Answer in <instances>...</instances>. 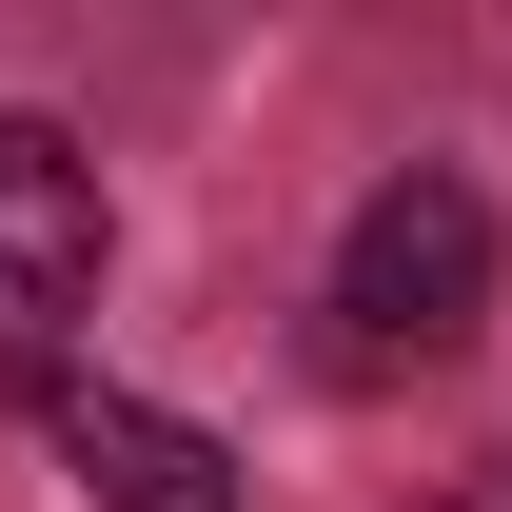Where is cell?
<instances>
[{"label": "cell", "mask_w": 512, "mask_h": 512, "mask_svg": "<svg viewBox=\"0 0 512 512\" xmlns=\"http://www.w3.org/2000/svg\"><path fill=\"white\" fill-rule=\"evenodd\" d=\"M434 512H512V453H493V473H453V493H434Z\"/></svg>", "instance_id": "4"}, {"label": "cell", "mask_w": 512, "mask_h": 512, "mask_svg": "<svg viewBox=\"0 0 512 512\" xmlns=\"http://www.w3.org/2000/svg\"><path fill=\"white\" fill-rule=\"evenodd\" d=\"M60 453L99 512H237V453L178 434V414H138V394H60Z\"/></svg>", "instance_id": "3"}, {"label": "cell", "mask_w": 512, "mask_h": 512, "mask_svg": "<svg viewBox=\"0 0 512 512\" xmlns=\"http://www.w3.org/2000/svg\"><path fill=\"white\" fill-rule=\"evenodd\" d=\"M493 316V197L473 178H375L355 197V237H335V296H316V355L335 375H434L453 335Z\"/></svg>", "instance_id": "1"}, {"label": "cell", "mask_w": 512, "mask_h": 512, "mask_svg": "<svg viewBox=\"0 0 512 512\" xmlns=\"http://www.w3.org/2000/svg\"><path fill=\"white\" fill-rule=\"evenodd\" d=\"M79 316H99V178H79V138L0 119V394L60 375Z\"/></svg>", "instance_id": "2"}]
</instances>
